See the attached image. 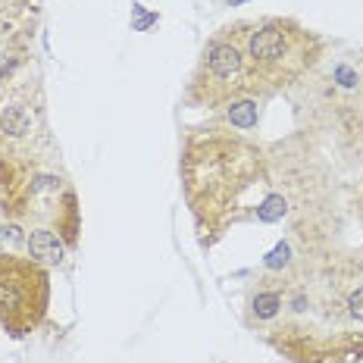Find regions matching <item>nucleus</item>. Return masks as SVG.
Listing matches in <instances>:
<instances>
[{
	"label": "nucleus",
	"mask_w": 363,
	"mask_h": 363,
	"mask_svg": "<svg viewBox=\"0 0 363 363\" xmlns=\"http://www.w3.org/2000/svg\"><path fill=\"white\" fill-rule=\"evenodd\" d=\"M35 0H0V26H13L28 13Z\"/></svg>",
	"instance_id": "8"
},
{
	"label": "nucleus",
	"mask_w": 363,
	"mask_h": 363,
	"mask_svg": "<svg viewBox=\"0 0 363 363\" xmlns=\"http://www.w3.org/2000/svg\"><path fill=\"white\" fill-rule=\"evenodd\" d=\"M282 304H285L282 289H257V294L251 298V313L257 316V323H267V320H276Z\"/></svg>",
	"instance_id": "7"
},
{
	"label": "nucleus",
	"mask_w": 363,
	"mask_h": 363,
	"mask_svg": "<svg viewBox=\"0 0 363 363\" xmlns=\"http://www.w3.org/2000/svg\"><path fill=\"white\" fill-rule=\"evenodd\" d=\"M50 310V269L32 257L0 251V329L26 338L41 329Z\"/></svg>",
	"instance_id": "5"
},
{
	"label": "nucleus",
	"mask_w": 363,
	"mask_h": 363,
	"mask_svg": "<svg viewBox=\"0 0 363 363\" xmlns=\"http://www.w3.org/2000/svg\"><path fill=\"white\" fill-rule=\"evenodd\" d=\"M251 26L254 22H232L207 38L198 66L188 79V104L203 110H225L241 97H251V69H247Z\"/></svg>",
	"instance_id": "4"
},
{
	"label": "nucleus",
	"mask_w": 363,
	"mask_h": 363,
	"mask_svg": "<svg viewBox=\"0 0 363 363\" xmlns=\"http://www.w3.org/2000/svg\"><path fill=\"white\" fill-rule=\"evenodd\" d=\"M326 44L316 32L289 16H269L251 26L247 38V69L251 94H279L298 88L323 63Z\"/></svg>",
	"instance_id": "2"
},
{
	"label": "nucleus",
	"mask_w": 363,
	"mask_h": 363,
	"mask_svg": "<svg viewBox=\"0 0 363 363\" xmlns=\"http://www.w3.org/2000/svg\"><path fill=\"white\" fill-rule=\"evenodd\" d=\"M179 172L201 245L210 247L241 219L245 194L267 179V154L235 128H198L182 145Z\"/></svg>",
	"instance_id": "1"
},
{
	"label": "nucleus",
	"mask_w": 363,
	"mask_h": 363,
	"mask_svg": "<svg viewBox=\"0 0 363 363\" xmlns=\"http://www.w3.org/2000/svg\"><path fill=\"white\" fill-rule=\"evenodd\" d=\"M54 154L48 97L35 66L16 63L0 75V160L44 166Z\"/></svg>",
	"instance_id": "3"
},
{
	"label": "nucleus",
	"mask_w": 363,
	"mask_h": 363,
	"mask_svg": "<svg viewBox=\"0 0 363 363\" xmlns=\"http://www.w3.org/2000/svg\"><path fill=\"white\" fill-rule=\"evenodd\" d=\"M26 247H28V257L44 263V267H60V263L66 260V251H69V247L63 245V238H60L54 229H44V225L28 232Z\"/></svg>",
	"instance_id": "6"
}]
</instances>
